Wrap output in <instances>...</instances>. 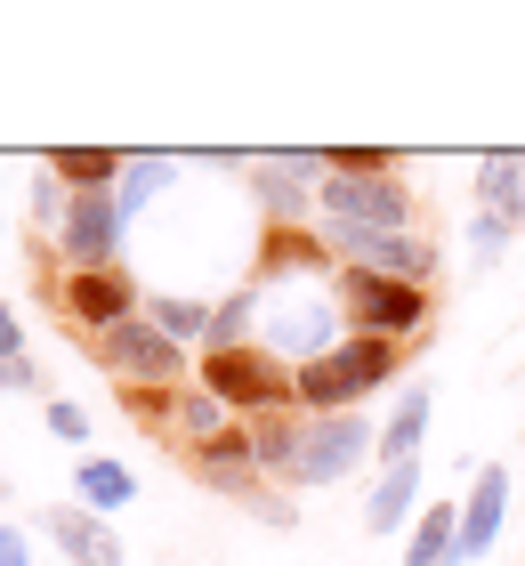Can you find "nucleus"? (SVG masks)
Returning a JSON list of instances; mask_svg holds the SVG:
<instances>
[{"instance_id": "obj_11", "label": "nucleus", "mask_w": 525, "mask_h": 566, "mask_svg": "<svg viewBox=\"0 0 525 566\" xmlns=\"http://www.w3.org/2000/svg\"><path fill=\"white\" fill-rule=\"evenodd\" d=\"M57 251L73 268H122V211H114V187H90L65 202V227H57Z\"/></svg>"}, {"instance_id": "obj_10", "label": "nucleus", "mask_w": 525, "mask_h": 566, "mask_svg": "<svg viewBox=\"0 0 525 566\" xmlns=\"http://www.w3.org/2000/svg\"><path fill=\"white\" fill-rule=\"evenodd\" d=\"M57 307L90 332V340H97V332H114V324H129V316H146L129 268H73V275L57 283Z\"/></svg>"}, {"instance_id": "obj_4", "label": "nucleus", "mask_w": 525, "mask_h": 566, "mask_svg": "<svg viewBox=\"0 0 525 566\" xmlns=\"http://www.w3.org/2000/svg\"><path fill=\"white\" fill-rule=\"evenodd\" d=\"M339 307H348L356 332L372 340H412L429 324V283H388V275H364V268H339Z\"/></svg>"}, {"instance_id": "obj_3", "label": "nucleus", "mask_w": 525, "mask_h": 566, "mask_svg": "<svg viewBox=\"0 0 525 566\" xmlns=\"http://www.w3.org/2000/svg\"><path fill=\"white\" fill-rule=\"evenodd\" d=\"M90 356L122 380V389H187V373H195L187 348H178L154 316H129V324H114V332H97Z\"/></svg>"}, {"instance_id": "obj_26", "label": "nucleus", "mask_w": 525, "mask_h": 566, "mask_svg": "<svg viewBox=\"0 0 525 566\" xmlns=\"http://www.w3.org/2000/svg\"><path fill=\"white\" fill-rule=\"evenodd\" d=\"M49 429H57L65 446H82V437H90V413H82V405H65V397H57V405H49Z\"/></svg>"}, {"instance_id": "obj_28", "label": "nucleus", "mask_w": 525, "mask_h": 566, "mask_svg": "<svg viewBox=\"0 0 525 566\" xmlns=\"http://www.w3.org/2000/svg\"><path fill=\"white\" fill-rule=\"evenodd\" d=\"M9 356H24V324H17V307L0 300V365H9Z\"/></svg>"}, {"instance_id": "obj_24", "label": "nucleus", "mask_w": 525, "mask_h": 566, "mask_svg": "<svg viewBox=\"0 0 525 566\" xmlns=\"http://www.w3.org/2000/svg\"><path fill=\"white\" fill-rule=\"evenodd\" d=\"M146 316L162 324V332H170L178 348H187V340H210V307H202V300H154Z\"/></svg>"}, {"instance_id": "obj_25", "label": "nucleus", "mask_w": 525, "mask_h": 566, "mask_svg": "<svg viewBox=\"0 0 525 566\" xmlns=\"http://www.w3.org/2000/svg\"><path fill=\"white\" fill-rule=\"evenodd\" d=\"M170 397L178 389H122V413L138 421V429H170Z\"/></svg>"}, {"instance_id": "obj_7", "label": "nucleus", "mask_w": 525, "mask_h": 566, "mask_svg": "<svg viewBox=\"0 0 525 566\" xmlns=\"http://www.w3.org/2000/svg\"><path fill=\"white\" fill-rule=\"evenodd\" d=\"M332 260L339 268H364V275H388V283H429L437 275V243L405 227V235H372V227H324Z\"/></svg>"}, {"instance_id": "obj_6", "label": "nucleus", "mask_w": 525, "mask_h": 566, "mask_svg": "<svg viewBox=\"0 0 525 566\" xmlns=\"http://www.w3.org/2000/svg\"><path fill=\"white\" fill-rule=\"evenodd\" d=\"M315 211L324 227H372V235H405L412 227V187L405 178H324L315 187Z\"/></svg>"}, {"instance_id": "obj_20", "label": "nucleus", "mask_w": 525, "mask_h": 566, "mask_svg": "<svg viewBox=\"0 0 525 566\" xmlns=\"http://www.w3.org/2000/svg\"><path fill=\"white\" fill-rule=\"evenodd\" d=\"M219 429H227V405L210 397L202 380H187V389L170 397V437H178V446L195 453V446H210V437H219Z\"/></svg>"}, {"instance_id": "obj_17", "label": "nucleus", "mask_w": 525, "mask_h": 566, "mask_svg": "<svg viewBox=\"0 0 525 566\" xmlns=\"http://www.w3.org/2000/svg\"><path fill=\"white\" fill-rule=\"evenodd\" d=\"M122 170H129V154H105V146H57V154H49V178H65L73 195L122 187Z\"/></svg>"}, {"instance_id": "obj_13", "label": "nucleus", "mask_w": 525, "mask_h": 566, "mask_svg": "<svg viewBox=\"0 0 525 566\" xmlns=\"http://www.w3.org/2000/svg\"><path fill=\"white\" fill-rule=\"evenodd\" d=\"M324 268H332V243L315 235V227H267V235H259V268H251V283L324 275Z\"/></svg>"}, {"instance_id": "obj_19", "label": "nucleus", "mask_w": 525, "mask_h": 566, "mask_svg": "<svg viewBox=\"0 0 525 566\" xmlns=\"http://www.w3.org/2000/svg\"><path fill=\"white\" fill-rule=\"evenodd\" d=\"M453 551H461V502L420 510V518H412V551H405V566H453Z\"/></svg>"}, {"instance_id": "obj_18", "label": "nucleus", "mask_w": 525, "mask_h": 566, "mask_svg": "<svg viewBox=\"0 0 525 566\" xmlns=\"http://www.w3.org/2000/svg\"><path fill=\"white\" fill-rule=\"evenodd\" d=\"M300 437H307V421H300V413H259V421H251L259 478H292V461H300Z\"/></svg>"}, {"instance_id": "obj_8", "label": "nucleus", "mask_w": 525, "mask_h": 566, "mask_svg": "<svg viewBox=\"0 0 525 566\" xmlns=\"http://www.w3.org/2000/svg\"><path fill=\"white\" fill-rule=\"evenodd\" d=\"M372 446H380V429L364 413H307L300 461H292V478H283V485H339Z\"/></svg>"}, {"instance_id": "obj_2", "label": "nucleus", "mask_w": 525, "mask_h": 566, "mask_svg": "<svg viewBox=\"0 0 525 566\" xmlns=\"http://www.w3.org/2000/svg\"><path fill=\"white\" fill-rule=\"evenodd\" d=\"M202 389L227 405V413H292L300 405V365H283V356L267 340H251V348H219V356H202Z\"/></svg>"}, {"instance_id": "obj_14", "label": "nucleus", "mask_w": 525, "mask_h": 566, "mask_svg": "<svg viewBox=\"0 0 525 566\" xmlns=\"http://www.w3.org/2000/svg\"><path fill=\"white\" fill-rule=\"evenodd\" d=\"M41 534L73 566H122V543H114V526H105L97 510H41Z\"/></svg>"}, {"instance_id": "obj_29", "label": "nucleus", "mask_w": 525, "mask_h": 566, "mask_svg": "<svg viewBox=\"0 0 525 566\" xmlns=\"http://www.w3.org/2000/svg\"><path fill=\"white\" fill-rule=\"evenodd\" d=\"M0 566H33V551H24L17 526H0Z\"/></svg>"}, {"instance_id": "obj_16", "label": "nucleus", "mask_w": 525, "mask_h": 566, "mask_svg": "<svg viewBox=\"0 0 525 566\" xmlns=\"http://www.w3.org/2000/svg\"><path fill=\"white\" fill-rule=\"evenodd\" d=\"M420 429H429V389H405V405H397V421L380 429V446H372V461L380 470H405V461H420Z\"/></svg>"}, {"instance_id": "obj_15", "label": "nucleus", "mask_w": 525, "mask_h": 566, "mask_svg": "<svg viewBox=\"0 0 525 566\" xmlns=\"http://www.w3.org/2000/svg\"><path fill=\"white\" fill-rule=\"evenodd\" d=\"M420 461H405V470H380L372 485V510H364V534H397L405 518H420Z\"/></svg>"}, {"instance_id": "obj_30", "label": "nucleus", "mask_w": 525, "mask_h": 566, "mask_svg": "<svg viewBox=\"0 0 525 566\" xmlns=\"http://www.w3.org/2000/svg\"><path fill=\"white\" fill-rule=\"evenodd\" d=\"M0 502H9V485H0Z\"/></svg>"}, {"instance_id": "obj_22", "label": "nucleus", "mask_w": 525, "mask_h": 566, "mask_svg": "<svg viewBox=\"0 0 525 566\" xmlns=\"http://www.w3.org/2000/svg\"><path fill=\"white\" fill-rule=\"evenodd\" d=\"M170 187V154H129V170H122V187H114V211H122V227L146 211L154 195Z\"/></svg>"}, {"instance_id": "obj_9", "label": "nucleus", "mask_w": 525, "mask_h": 566, "mask_svg": "<svg viewBox=\"0 0 525 566\" xmlns=\"http://www.w3.org/2000/svg\"><path fill=\"white\" fill-rule=\"evenodd\" d=\"M517 219H525V163L517 154H485L477 163V268L502 260Z\"/></svg>"}, {"instance_id": "obj_21", "label": "nucleus", "mask_w": 525, "mask_h": 566, "mask_svg": "<svg viewBox=\"0 0 525 566\" xmlns=\"http://www.w3.org/2000/svg\"><path fill=\"white\" fill-rule=\"evenodd\" d=\"M73 485H82V502H90V510H129V494H138V478H129L122 461H105V453H82Z\"/></svg>"}, {"instance_id": "obj_5", "label": "nucleus", "mask_w": 525, "mask_h": 566, "mask_svg": "<svg viewBox=\"0 0 525 566\" xmlns=\"http://www.w3.org/2000/svg\"><path fill=\"white\" fill-rule=\"evenodd\" d=\"M324 178H332V154H315V146L259 154V163H251V202H259V219H267V227H307L315 187H324Z\"/></svg>"}, {"instance_id": "obj_27", "label": "nucleus", "mask_w": 525, "mask_h": 566, "mask_svg": "<svg viewBox=\"0 0 525 566\" xmlns=\"http://www.w3.org/2000/svg\"><path fill=\"white\" fill-rule=\"evenodd\" d=\"M0 389H41V365H33V356H9V365H0Z\"/></svg>"}, {"instance_id": "obj_1", "label": "nucleus", "mask_w": 525, "mask_h": 566, "mask_svg": "<svg viewBox=\"0 0 525 566\" xmlns=\"http://www.w3.org/2000/svg\"><path fill=\"white\" fill-rule=\"evenodd\" d=\"M405 348L397 340H372V332H348L332 356H315L300 365V413H356L364 397L380 389V380H397Z\"/></svg>"}, {"instance_id": "obj_23", "label": "nucleus", "mask_w": 525, "mask_h": 566, "mask_svg": "<svg viewBox=\"0 0 525 566\" xmlns=\"http://www.w3.org/2000/svg\"><path fill=\"white\" fill-rule=\"evenodd\" d=\"M251 316H259V283L227 292L219 307H210V340H202V356H219V348H251Z\"/></svg>"}, {"instance_id": "obj_12", "label": "nucleus", "mask_w": 525, "mask_h": 566, "mask_svg": "<svg viewBox=\"0 0 525 566\" xmlns=\"http://www.w3.org/2000/svg\"><path fill=\"white\" fill-rule=\"evenodd\" d=\"M502 510H510V470H502V461H485L477 485H469V502H461V551H453V566L461 558H485L493 543H502Z\"/></svg>"}]
</instances>
